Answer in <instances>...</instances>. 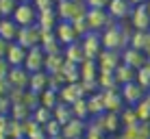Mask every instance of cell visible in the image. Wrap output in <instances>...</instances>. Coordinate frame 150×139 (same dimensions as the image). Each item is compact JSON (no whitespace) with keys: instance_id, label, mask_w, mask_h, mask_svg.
<instances>
[{"instance_id":"6da1fadb","label":"cell","mask_w":150,"mask_h":139,"mask_svg":"<svg viewBox=\"0 0 150 139\" xmlns=\"http://www.w3.org/2000/svg\"><path fill=\"white\" fill-rule=\"evenodd\" d=\"M13 20H15V24L18 26H30L33 24V20H35V9L30 7V4H18L15 7V11H13Z\"/></svg>"},{"instance_id":"7a4b0ae2","label":"cell","mask_w":150,"mask_h":139,"mask_svg":"<svg viewBox=\"0 0 150 139\" xmlns=\"http://www.w3.org/2000/svg\"><path fill=\"white\" fill-rule=\"evenodd\" d=\"M87 133V128H85V124H83V120H72V122H68V124L63 126V131H61V135H63L65 139H81L83 135Z\"/></svg>"},{"instance_id":"3957f363","label":"cell","mask_w":150,"mask_h":139,"mask_svg":"<svg viewBox=\"0 0 150 139\" xmlns=\"http://www.w3.org/2000/svg\"><path fill=\"white\" fill-rule=\"evenodd\" d=\"M7 61H9V63H13V65L24 63V61H26V48L20 46V44H11V46H9V50H7Z\"/></svg>"},{"instance_id":"277c9868","label":"cell","mask_w":150,"mask_h":139,"mask_svg":"<svg viewBox=\"0 0 150 139\" xmlns=\"http://www.w3.org/2000/svg\"><path fill=\"white\" fill-rule=\"evenodd\" d=\"M18 35H20V28H18V24H15L13 20H2V22H0V39L11 42Z\"/></svg>"},{"instance_id":"5b68a950","label":"cell","mask_w":150,"mask_h":139,"mask_svg":"<svg viewBox=\"0 0 150 139\" xmlns=\"http://www.w3.org/2000/svg\"><path fill=\"white\" fill-rule=\"evenodd\" d=\"M124 98H126L131 104H135V102H142L144 89H142V87H137V85H126V87H124Z\"/></svg>"}]
</instances>
